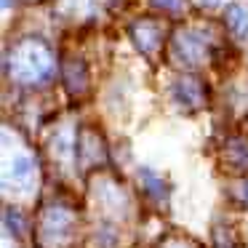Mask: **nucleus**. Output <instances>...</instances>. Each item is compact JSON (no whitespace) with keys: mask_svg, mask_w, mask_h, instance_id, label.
I'll return each mask as SVG.
<instances>
[{"mask_svg":"<svg viewBox=\"0 0 248 248\" xmlns=\"http://www.w3.org/2000/svg\"><path fill=\"white\" fill-rule=\"evenodd\" d=\"M75 168L80 173H91L107 166V141L102 131L93 125H83L75 131Z\"/></svg>","mask_w":248,"mask_h":248,"instance_id":"7ed1b4c3","label":"nucleus"},{"mask_svg":"<svg viewBox=\"0 0 248 248\" xmlns=\"http://www.w3.org/2000/svg\"><path fill=\"white\" fill-rule=\"evenodd\" d=\"M59 11L64 14L67 19L78 22V19H80V11H88V0H59Z\"/></svg>","mask_w":248,"mask_h":248,"instance_id":"f8f14e48","label":"nucleus"},{"mask_svg":"<svg viewBox=\"0 0 248 248\" xmlns=\"http://www.w3.org/2000/svg\"><path fill=\"white\" fill-rule=\"evenodd\" d=\"M128 35L144 56H155L157 51L166 46V27H163V22L150 19V16L136 19V22L128 27Z\"/></svg>","mask_w":248,"mask_h":248,"instance_id":"39448f33","label":"nucleus"},{"mask_svg":"<svg viewBox=\"0 0 248 248\" xmlns=\"http://www.w3.org/2000/svg\"><path fill=\"white\" fill-rule=\"evenodd\" d=\"M78 216L72 208L62 203H51L40 211L35 221V235H38L40 248H70L75 237Z\"/></svg>","mask_w":248,"mask_h":248,"instance_id":"f03ea898","label":"nucleus"},{"mask_svg":"<svg viewBox=\"0 0 248 248\" xmlns=\"http://www.w3.org/2000/svg\"><path fill=\"white\" fill-rule=\"evenodd\" d=\"M14 179V184L16 187H30L32 184V179H35V163H32V157H27V155H19L16 160L11 163V168H8V176H6V184Z\"/></svg>","mask_w":248,"mask_h":248,"instance_id":"1a4fd4ad","label":"nucleus"},{"mask_svg":"<svg viewBox=\"0 0 248 248\" xmlns=\"http://www.w3.org/2000/svg\"><path fill=\"white\" fill-rule=\"evenodd\" d=\"M6 227L14 232V237H22V235H24V224H22V216H19V211L6 208Z\"/></svg>","mask_w":248,"mask_h":248,"instance_id":"ddd939ff","label":"nucleus"},{"mask_svg":"<svg viewBox=\"0 0 248 248\" xmlns=\"http://www.w3.org/2000/svg\"><path fill=\"white\" fill-rule=\"evenodd\" d=\"M6 72L19 86H40L56 75V54L43 38H22L11 46L6 59Z\"/></svg>","mask_w":248,"mask_h":248,"instance_id":"f257e3e1","label":"nucleus"},{"mask_svg":"<svg viewBox=\"0 0 248 248\" xmlns=\"http://www.w3.org/2000/svg\"><path fill=\"white\" fill-rule=\"evenodd\" d=\"M62 83L70 91V96L83 99L91 91V75H88V64L80 56H64L62 59Z\"/></svg>","mask_w":248,"mask_h":248,"instance_id":"0eeeda50","label":"nucleus"},{"mask_svg":"<svg viewBox=\"0 0 248 248\" xmlns=\"http://www.w3.org/2000/svg\"><path fill=\"white\" fill-rule=\"evenodd\" d=\"M211 48L214 46L205 40L203 32H198V30H182V32H176L171 38L168 54H171V59L179 67H189L192 70V67H200L203 62H208Z\"/></svg>","mask_w":248,"mask_h":248,"instance_id":"20e7f679","label":"nucleus"},{"mask_svg":"<svg viewBox=\"0 0 248 248\" xmlns=\"http://www.w3.org/2000/svg\"><path fill=\"white\" fill-rule=\"evenodd\" d=\"M237 189H240V203H243V205H248V179H240Z\"/></svg>","mask_w":248,"mask_h":248,"instance_id":"2eb2a0df","label":"nucleus"},{"mask_svg":"<svg viewBox=\"0 0 248 248\" xmlns=\"http://www.w3.org/2000/svg\"><path fill=\"white\" fill-rule=\"evenodd\" d=\"M203 6H216V3H221V0H200Z\"/></svg>","mask_w":248,"mask_h":248,"instance_id":"f3484780","label":"nucleus"},{"mask_svg":"<svg viewBox=\"0 0 248 248\" xmlns=\"http://www.w3.org/2000/svg\"><path fill=\"white\" fill-rule=\"evenodd\" d=\"M139 182H141V189H144V195L150 200H155V203H166V200H168L166 182H163L157 173H152L150 168H141V171H139Z\"/></svg>","mask_w":248,"mask_h":248,"instance_id":"9d476101","label":"nucleus"},{"mask_svg":"<svg viewBox=\"0 0 248 248\" xmlns=\"http://www.w3.org/2000/svg\"><path fill=\"white\" fill-rule=\"evenodd\" d=\"M152 8H160V11H179L182 8V0H150Z\"/></svg>","mask_w":248,"mask_h":248,"instance_id":"4468645a","label":"nucleus"},{"mask_svg":"<svg viewBox=\"0 0 248 248\" xmlns=\"http://www.w3.org/2000/svg\"><path fill=\"white\" fill-rule=\"evenodd\" d=\"M166 248H189L187 243H182V240H173V243H168Z\"/></svg>","mask_w":248,"mask_h":248,"instance_id":"dca6fc26","label":"nucleus"},{"mask_svg":"<svg viewBox=\"0 0 248 248\" xmlns=\"http://www.w3.org/2000/svg\"><path fill=\"white\" fill-rule=\"evenodd\" d=\"M224 27L230 30L235 38L248 40V8L237 6V3H230L224 11Z\"/></svg>","mask_w":248,"mask_h":248,"instance_id":"6e6552de","label":"nucleus"},{"mask_svg":"<svg viewBox=\"0 0 248 248\" xmlns=\"http://www.w3.org/2000/svg\"><path fill=\"white\" fill-rule=\"evenodd\" d=\"M224 160H227V168H232L235 173H246L248 171V144L240 141V139L227 141Z\"/></svg>","mask_w":248,"mask_h":248,"instance_id":"9b49d317","label":"nucleus"},{"mask_svg":"<svg viewBox=\"0 0 248 248\" xmlns=\"http://www.w3.org/2000/svg\"><path fill=\"white\" fill-rule=\"evenodd\" d=\"M171 93H173V102H176L179 107L189 109V112L203 109L205 102H208V88H205V83L200 80V78H195V75L179 78V80L173 83Z\"/></svg>","mask_w":248,"mask_h":248,"instance_id":"423d86ee","label":"nucleus"}]
</instances>
